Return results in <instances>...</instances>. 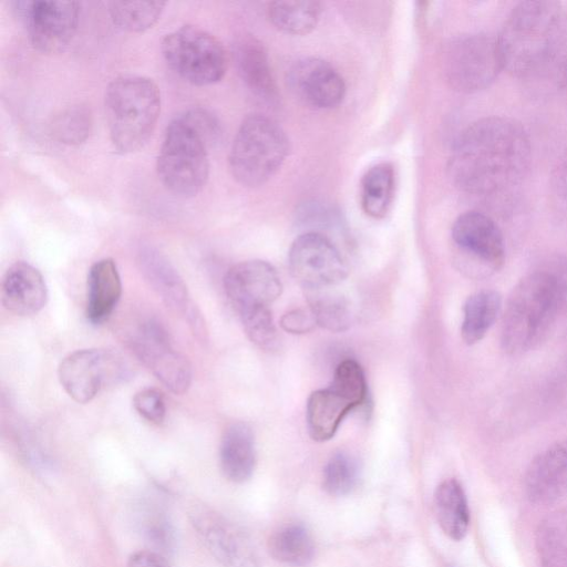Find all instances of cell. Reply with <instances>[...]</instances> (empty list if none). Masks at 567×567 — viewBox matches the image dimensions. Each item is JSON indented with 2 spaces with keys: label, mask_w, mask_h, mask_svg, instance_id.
<instances>
[{
  "label": "cell",
  "mask_w": 567,
  "mask_h": 567,
  "mask_svg": "<svg viewBox=\"0 0 567 567\" xmlns=\"http://www.w3.org/2000/svg\"><path fill=\"white\" fill-rule=\"evenodd\" d=\"M545 267L556 277L563 291L567 310V255L554 257Z\"/></svg>",
  "instance_id": "f35d334b"
},
{
  "label": "cell",
  "mask_w": 567,
  "mask_h": 567,
  "mask_svg": "<svg viewBox=\"0 0 567 567\" xmlns=\"http://www.w3.org/2000/svg\"><path fill=\"white\" fill-rule=\"evenodd\" d=\"M48 288L42 274L25 261L12 264L1 281V302L16 316H32L47 303Z\"/></svg>",
  "instance_id": "d6986e66"
},
{
  "label": "cell",
  "mask_w": 567,
  "mask_h": 567,
  "mask_svg": "<svg viewBox=\"0 0 567 567\" xmlns=\"http://www.w3.org/2000/svg\"><path fill=\"white\" fill-rule=\"evenodd\" d=\"M137 358L173 393L184 394L193 371L188 359L176 350L166 329L155 320L143 322L132 339Z\"/></svg>",
  "instance_id": "30bf717a"
},
{
  "label": "cell",
  "mask_w": 567,
  "mask_h": 567,
  "mask_svg": "<svg viewBox=\"0 0 567 567\" xmlns=\"http://www.w3.org/2000/svg\"><path fill=\"white\" fill-rule=\"evenodd\" d=\"M321 3L309 0H285L268 7L270 22L281 32L303 35L311 32L321 14Z\"/></svg>",
  "instance_id": "83f0119b"
},
{
  "label": "cell",
  "mask_w": 567,
  "mask_h": 567,
  "mask_svg": "<svg viewBox=\"0 0 567 567\" xmlns=\"http://www.w3.org/2000/svg\"><path fill=\"white\" fill-rule=\"evenodd\" d=\"M567 311L565 298L554 274L543 267L513 287L501 322V347L509 355H522L547 339L560 313Z\"/></svg>",
  "instance_id": "3957f363"
},
{
  "label": "cell",
  "mask_w": 567,
  "mask_h": 567,
  "mask_svg": "<svg viewBox=\"0 0 567 567\" xmlns=\"http://www.w3.org/2000/svg\"><path fill=\"white\" fill-rule=\"evenodd\" d=\"M165 7L163 1H113L109 11L114 24L128 32H141L158 20Z\"/></svg>",
  "instance_id": "f546056e"
},
{
  "label": "cell",
  "mask_w": 567,
  "mask_h": 567,
  "mask_svg": "<svg viewBox=\"0 0 567 567\" xmlns=\"http://www.w3.org/2000/svg\"><path fill=\"white\" fill-rule=\"evenodd\" d=\"M503 70L518 79L548 71L567 43V12L558 1H522L496 37Z\"/></svg>",
  "instance_id": "7a4b0ae2"
},
{
  "label": "cell",
  "mask_w": 567,
  "mask_h": 567,
  "mask_svg": "<svg viewBox=\"0 0 567 567\" xmlns=\"http://www.w3.org/2000/svg\"><path fill=\"white\" fill-rule=\"evenodd\" d=\"M215 122L192 111L168 126L157 157V174L174 195L189 197L205 186L209 174L207 146L216 134Z\"/></svg>",
  "instance_id": "277c9868"
},
{
  "label": "cell",
  "mask_w": 567,
  "mask_h": 567,
  "mask_svg": "<svg viewBox=\"0 0 567 567\" xmlns=\"http://www.w3.org/2000/svg\"><path fill=\"white\" fill-rule=\"evenodd\" d=\"M126 567H169V565L157 553L138 550L130 556Z\"/></svg>",
  "instance_id": "74e56055"
},
{
  "label": "cell",
  "mask_w": 567,
  "mask_h": 567,
  "mask_svg": "<svg viewBox=\"0 0 567 567\" xmlns=\"http://www.w3.org/2000/svg\"><path fill=\"white\" fill-rule=\"evenodd\" d=\"M502 307V295L497 290L483 289L468 296L463 305V341L472 346L484 339L494 326Z\"/></svg>",
  "instance_id": "d4e9b609"
},
{
  "label": "cell",
  "mask_w": 567,
  "mask_h": 567,
  "mask_svg": "<svg viewBox=\"0 0 567 567\" xmlns=\"http://www.w3.org/2000/svg\"><path fill=\"white\" fill-rule=\"evenodd\" d=\"M452 239L487 276L498 271L505 262V241L497 223L488 215L467 210L452 225Z\"/></svg>",
  "instance_id": "4fadbf2b"
},
{
  "label": "cell",
  "mask_w": 567,
  "mask_h": 567,
  "mask_svg": "<svg viewBox=\"0 0 567 567\" xmlns=\"http://www.w3.org/2000/svg\"><path fill=\"white\" fill-rule=\"evenodd\" d=\"M104 105L114 147L121 153H132L144 146L155 128L161 93L152 79L121 75L106 87Z\"/></svg>",
  "instance_id": "5b68a950"
},
{
  "label": "cell",
  "mask_w": 567,
  "mask_h": 567,
  "mask_svg": "<svg viewBox=\"0 0 567 567\" xmlns=\"http://www.w3.org/2000/svg\"><path fill=\"white\" fill-rule=\"evenodd\" d=\"M90 111L82 105L71 106L53 122V134L62 143L74 145L84 142L91 132Z\"/></svg>",
  "instance_id": "836d02e7"
},
{
  "label": "cell",
  "mask_w": 567,
  "mask_h": 567,
  "mask_svg": "<svg viewBox=\"0 0 567 567\" xmlns=\"http://www.w3.org/2000/svg\"><path fill=\"white\" fill-rule=\"evenodd\" d=\"M550 186L559 203L567 208V147L553 166Z\"/></svg>",
  "instance_id": "d590c367"
},
{
  "label": "cell",
  "mask_w": 567,
  "mask_h": 567,
  "mask_svg": "<svg viewBox=\"0 0 567 567\" xmlns=\"http://www.w3.org/2000/svg\"><path fill=\"white\" fill-rule=\"evenodd\" d=\"M288 85L305 105L316 110L337 107L344 99L346 83L341 74L319 58H302L288 71Z\"/></svg>",
  "instance_id": "9a60e30c"
},
{
  "label": "cell",
  "mask_w": 567,
  "mask_h": 567,
  "mask_svg": "<svg viewBox=\"0 0 567 567\" xmlns=\"http://www.w3.org/2000/svg\"><path fill=\"white\" fill-rule=\"evenodd\" d=\"M135 411L146 421L153 424H162L166 415L164 398L155 389H143L133 398Z\"/></svg>",
  "instance_id": "e575fe53"
},
{
  "label": "cell",
  "mask_w": 567,
  "mask_h": 567,
  "mask_svg": "<svg viewBox=\"0 0 567 567\" xmlns=\"http://www.w3.org/2000/svg\"><path fill=\"white\" fill-rule=\"evenodd\" d=\"M122 295V281L115 261L103 258L95 261L87 274L86 318L93 324L106 321Z\"/></svg>",
  "instance_id": "44dd1931"
},
{
  "label": "cell",
  "mask_w": 567,
  "mask_h": 567,
  "mask_svg": "<svg viewBox=\"0 0 567 567\" xmlns=\"http://www.w3.org/2000/svg\"><path fill=\"white\" fill-rule=\"evenodd\" d=\"M162 53L169 68L195 85H209L223 79L227 54L217 38L195 25H183L166 34Z\"/></svg>",
  "instance_id": "9c48e42d"
},
{
  "label": "cell",
  "mask_w": 567,
  "mask_h": 567,
  "mask_svg": "<svg viewBox=\"0 0 567 567\" xmlns=\"http://www.w3.org/2000/svg\"><path fill=\"white\" fill-rule=\"evenodd\" d=\"M117 370L115 357L103 349H81L59 364L58 378L64 391L78 403L90 402Z\"/></svg>",
  "instance_id": "e0dca14e"
},
{
  "label": "cell",
  "mask_w": 567,
  "mask_h": 567,
  "mask_svg": "<svg viewBox=\"0 0 567 567\" xmlns=\"http://www.w3.org/2000/svg\"><path fill=\"white\" fill-rule=\"evenodd\" d=\"M225 292L237 312L269 307L281 293L276 269L264 260H246L233 266L224 278Z\"/></svg>",
  "instance_id": "2e32d148"
},
{
  "label": "cell",
  "mask_w": 567,
  "mask_h": 567,
  "mask_svg": "<svg viewBox=\"0 0 567 567\" xmlns=\"http://www.w3.org/2000/svg\"><path fill=\"white\" fill-rule=\"evenodd\" d=\"M434 512L443 533L453 540H462L470 527L466 494L455 478L443 481L434 493Z\"/></svg>",
  "instance_id": "cb8c5ba5"
},
{
  "label": "cell",
  "mask_w": 567,
  "mask_h": 567,
  "mask_svg": "<svg viewBox=\"0 0 567 567\" xmlns=\"http://www.w3.org/2000/svg\"><path fill=\"white\" fill-rule=\"evenodd\" d=\"M274 559L295 567L308 565L315 555V544L309 530L301 524H291L275 532L268 540Z\"/></svg>",
  "instance_id": "4316f807"
},
{
  "label": "cell",
  "mask_w": 567,
  "mask_h": 567,
  "mask_svg": "<svg viewBox=\"0 0 567 567\" xmlns=\"http://www.w3.org/2000/svg\"><path fill=\"white\" fill-rule=\"evenodd\" d=\"M535 544L544 567H567V509L557 511L539 523Z\"/></svg>",
  "instance_id": "f1b7e54d"
},
{
  "label": "cell",
  "mask_w": 567,
  "mask_h": 567,
  "mask_svg": "<svg viewBox=\"0 0 567 567\" xmlns=\"http://www.w3.org/2000/svg\"><path fill=\"white\" fill-rule=\"evenodd\" d=\"M192 524L212 556L225 567H261L249 538L234 524L208 508H197Z\"/></svg>",
  "instance_id": "5bb4252c"
},
{
  "label": "cell",
  "mask_w": 567,
  "mask_h": 567,
  "mask_svg": "<svg viewBox=\"0 0 567 567\" xmlns=\"http://www.w3.org/2000/svg\"><path fill=\"white\" fill-rule=\"evenodd\" d=\"M137 265L145 281L167 307L185 317L196 309L183 278L162 252L152 247L143 248L138 252Z\"/></svg>",
  "instance_id": "ffe728a7"
},
{
  "label": "cell",
  "mask_w": 567,
  "mask_h": 567,
  "mask_svg": "<svg viewBox=\"0 0 567 567\" xmlns=\"http://www.w3.org/2000/svg\"><path fill=\"white\" fill-rule=\"evenodd\" d=\"M394 187L395 175L392 164L381 162L371 166L361 179L362 210L372 218L384 217L392 204Z\"/></svg>",
  "instance_id": "484cf974"
},
{
  "label": "cell",
  "mask_w": 567,
  "mask_h": 567,
  "mask_svg": "<svg viewBox=\"0 0 567 567\" xmlns=\"http://www.w3.org/2000/svg\"><path fill=\"white\" fill-rule=\"evenodd\" d=\"M532 144L525 127L507 116H486L456 138L447 175L460 190L475 196L511 192L527 176Z\"/></svg>",
  "instance_id": "6da1fadb"
},
{
  "label": "cell",
  "mask_w": 567,
  "mask_h": 567,
  "mask_svg": "<svg viewBox=\"0 0 567 567\" xmlns=\"http://www.w3.org/2000/svg\"><path fill=\"white\" fill-rule=\"evenodd\" d=\"M234 58L249 90L266 101H276L277 85L264 45L254 37H243L235 44Z\"/></svg>",
  "instance_id": "7402d4cb"
},
{
  "label": "cell",
  "mask_w": 567,
  "mask_h": 567,
  "mask_svg": "<svg viewBox=\"0 0 567 567\" xmlns=\"http://www.w3.org/2000/svg\"><path fill=\"white\" fill-rule=\"evenodd\" d=\"M524 491L537 506L554 504L567 494V437L548 445L529 462Z\"/></svg>",
  "instance_id": "ac0fdd59"
},
{
  "label": "cell",
  "mask_w": 567,
  "mask_h": 567,
  "mask_svg": "<svg viewBox=\"0 0 567 567\" xmlns=\"http://www.w3.org/2000/svg\"><path fill=\"white\" fill-rule=\"evenodd\" d=\"M317 323L310 309H293L285 313L280 319L281 328L290 333L308 332Z\"/></svg>",
  "instance_id": "8d00e7d4"
},
{
  "label": "cell",
  "mask_w": 567,
  "mask_h": 567,
  "mask_svg": "<svg viewBox=\"0 0 567 567\" xmlns=\"http://www.w3.org/2000/svg\"><path fill=\"white\" fill-rule=\"evenodd\" d=\"M288 151L287 135L277 122L261 114L249 115L241 122L231 145V175L244 186H260L281 167Z\"/></svg>",
  "instance_id": "8992f818"
},
{
  "label": "cell",
  "mask_w": 567,
  "mask_h": 567,
  "mask_svg": "<svg viewBox=\"0 0 567 567\" xmlns=\"http://www.w3.org/2000/svg\"><path fill=\"white\" fill-rule=\"evenodd\" d=\"M324 289L309 290V309L316 323L334 332L348 329L351 323L348 301L342 296L327 292Z\"/></svg>",
  "instance_id": "4dcf8cb0"
},
{
  "label": "cell",
  "mask_w": 567,
  "mask_h": 567,
  "mask_svg": "<svg viewBox=\"0 0 567 567\" xmlns=\"http://www.w3.org/2000/svg\"><path fill=\"white\" fill-rule=\"evenodd\" d=\"M440 64L447 84L467 94L487 89L503 70L496 37L483 32L450 39Z\"/></svg>",
  "instance_id": "ba28073f"
},
{
  "label": "cell",
  "mask_w": 567,
  "mask_h": 567,
  "mask_svg": "<svg viewBox=\"0 0 567 567\" xmlns=\"http://www.w3.org/2000/svg\"><path fill=\"white\" fill-rule=\"evenodd\" d=\"M367 402L368 385L362 368L354 360L342 361L330 385L308 398L306 421L310 437L317 442L330 440L344 416Z\"/></svg>",
  "instance_id": "52a82bcc"
},
{
  "label": "cell",
  "mask_w": 567,
  "mask_h": 567,
  "mask_svg": "<svg viewBox=\"0 0 567 567\" xmlns=\"http://www.w3.org/2000/svg\"><path fill=\"white\" fill-rule=\"evenodd\" d=\"M288 264L292 277L308 290L334 286L347 276L338 248L317 231L303 233L293 240Z\"/></svg>",
  "instance_id": "8fae6325"
},
{
  "label": "cell",
  "mask_w": 567,
  "mask_h": 567,
  "mask_svg": "<svg viewBox=\"0 0 567 567\" xmlns=\"http://www.w3.org/2000/svg\"><path fill=\"white\" fill-rule=\"evenodd\" d=\"M256 464L254 433L244 422L229 425L219 446V465L224 476L234 483L250 478Z\"/></svg>",
  "instance_id": "603a6c76"
},
{
  "label": "cell",
  "mask_w": 567,
  "mask_h": 567,
  "mask_svg": "<svg viewBox=\"0 0 567 567\" xmlns=\"http://www.w3.org/2000/svg\"><path fill=\"white\" fill-rule=\"evenodd\" d=\"M358 480V461L346 452L332 455L323 468V488L333 496L349 494L357 485Z\"/></svg>",
  "instance_id": "1f68e13d"
},
{
  "label": "cell",
  "mask_w": 567,
  "mask_h": 567,
  "mask_svg": "<svg viewBox=\"0 0 567 567\" xmlns=\"http://www.w3.org/2000/svg\"><path fill=\"white\" fill-rule=\"evenodd\" d=\"M250 341L264 350H274L278 343L277 330L269 307H257L238 312Z\"/></svg>",
  "instance_id": "d6a6232c"
},
{
  "label": "cell",
  "mask_w": 567,
  "mask_h": 567,
  "mask_svg": "<svg viewBox=\"0 0 567 567\" xmlns=\"http://www.w3.org/2000/svg\"><path fill=\"white\" fill-rule=\"evenodd\" d=\"M18 11L31 45L42 53H58L73 39L79 23L75 1H21Z\"/></svg>",
  "instance_id": "7c38bea8"
}]
</instances>
